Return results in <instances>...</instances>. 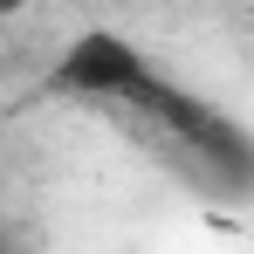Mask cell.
I'll return each mask as SVG.
<instances>
[{"label": "cell", "instance_id": "6da1fadb", "mask_svg": "<svg viewBox=\"0 0 254 254\" xmlns=\"http://www.w3.org/2000/svg\"><path fill=\"white\" fill-rule=\"evenodd\" d=\"M144 83H151V62H144L124 35H110V28L76 35L69 55L48 69V89H62V96H124V103H137Z\"/></svg>", "mask_w": 254, "mask_h": 254}, {"label": "cell", "instance_id": "7a4b0ae2", "mask_svg": "<svg viewBox=\"0 0 254 254\" xmlns=\"http://www.w3.org/2000/svg\"><path fill=\"white\" fill-rule=\"evenodd\" d=\"M0 254H7V248H0Z\"/></svg>", "mask_w": 254, "mask_h": 254}]
</instances>
